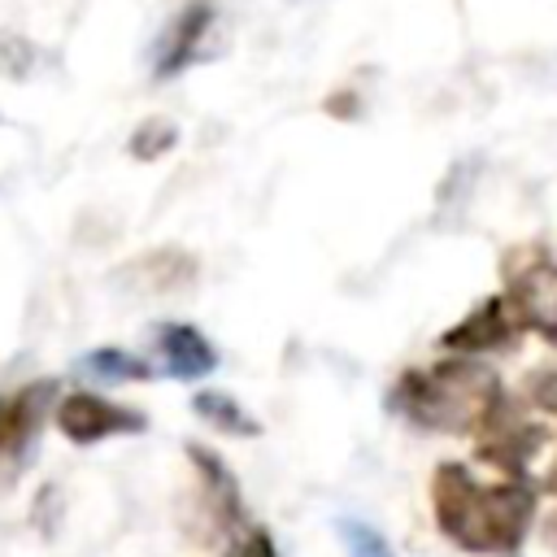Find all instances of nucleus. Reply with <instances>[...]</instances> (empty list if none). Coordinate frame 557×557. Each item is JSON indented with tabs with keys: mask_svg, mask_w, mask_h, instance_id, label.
I'll return each instance as SVG.
<instances>
[{
	"mask_svg": "<svg viewBox=\"0 0 557 557\" xmlns=\"http://www.w3.org/2000/svg\"><path fill=\"white\" fill-rule=\"evenodd\" d=\"M222 557H278V544H274V535L265 527H248V531H239L231 540V548Z\"/></svg>",
	"mask_w": 557,
	"mask_h": 557,
	"instance_id": "nucleus-14",
	"label": "nucleus"
},
{
	"mask_svg": "<svg viewBox=\"0 0 557 557\" xmlns=\"http://www.w3.org/2000/svg\"><path fill=\"white\" fill-rule=\"evenodd\" d=\"M187 457H191V466H196V474L205 483V496H209V509L218 513V522L235 527L244 518V500H239V483L226 470V461L205 444H187Z\"/></svg>",
	"mask_w": 557,
	"mask_h": 557,
	"instance_id": "nucleus-9",
	"label": "nucleus"
},
{
	"mask_svg": "<svg viewBox=\"0 0 557 557\" xmlns=\"http://www.w3.org/2000/svg\"><path fill=\"white\" fill-rule=\"evenodd\" d=\"M57 426L70 444H100V440H113V435H139L148 426V418L131 405H117L109 396H96V392H70L57 400Z\"/></svg>",
	"mask_w": 557,
	"mask_h": 557,
	"instance_id": "nucleus-5",
	"label": "nucleus"
},
{
	"mask_svg": "<svg viewBox=\"0 0 557 557\" xmlns=\"http://www.w3.org/2000/svg\"><path fill=\"white\" fill-rule=\"evenodd\" d=\"M78 370L100 379V383H144V379L157 374L144 357H135L126 348H91V352L78 357Z\"/></svg>",
	"mask_w": 557,
	"mask_h": 557,
	"instance_id": "nucleus-11",
	"label": "nucleus"
},
{
	"mask_svg": "<svg viewBox=\"0 0 557 557\" xmlns=\"http://www.w3.org/2000/svg\"><path fill=\"white\" fill-rule=\"evenodd\" d=\"M52 396H57V383L39 379L0 400V483H13L22 474L35 440H39V426L48 418Z\"/></svg>",
	"mask_w": 557,
	"mask_h": 557,
	"instance_id": "nucleus-4",
	"label": "nucleus"
},
{
	"mask_svg": "<svg viewBox=\"0 0 557 557\" xmlns=\"http://www.w3.org/2000/svg\"><path fill=\"white\" fill-rule=\"evenodd\" d=\"M518 335H522V322H518L513 305H509L505 296H487V300L474 305L457 326H448V331L440 335V344L470 357V352H500V348H509Z\"/></svg>",
	"mask_w": 557,
	"mask_h": 557,
	"instance_id": "nucleus-6",
	"label": "nucleus"
},
{
	"mask_svg": "<svg viewBox=\"0 0 557 557\" xmlns=\"http://www.w3.org/2000/svg\"><path fill=\"white\" fill-rule=\"evenodd\" d=\"M209 30H213V4L209 0H187L174 13V22L165 26L161 44H157V83H165V78L183 74L191 61H200Z\"/></svg>",
	"mask_w": 557,
	"mask_h": 557,
	"instance_id": "nucleus-7",
	"label": "nucleus"
},
{
	"mask_svg": "<svg viewBox=\"0 0 557 557\" xmlns=\"http://www.w3.org/2000/svg\"><path fill=\"white\" fill-rule=\"evenodd\" d=\"M335 531H339L348 557H396L392 544H387L370 522H361V518H339Z\"/></svg>",
	"mask_w": 557,
	"mask_h": 557,
	"instance_id": "nucleus-13",
	"label": "nucleus"
},
{
	"mask_svg": "<svg viewBox=\"0 0 557 557\" xmlns=\"http://www.w3.org/2000/svg\"><path fill=\"white\" fill-rule=\"evenodd\" d=\"M152 344H157L161 370L178 383H196V379H209L218 370V348L191 322H161L152 331Z\"/></svg>",
	"mask_w": 557,
	"mask_h": 557,
	"instance_id": "nucleus-8",
	"label": "nucleus"
},
{
	"mask_svg": "<svg viewBox=\"0 0 557 557\" xmlns=\"http://www.w3.org/2000/svg\"><path fill=\"white\" fill-rule=\"evenodd\" d=\"M435 527L470 553H505L522 540L531 522V492L518 483H479L466 466L444 461L431 479Z\"/></svg>",
	"mask_w": 557,
	"mask_h": 557,
	"instance_id": "nucleus-2",
	"label": "nucleus"
},
{
	"mask_svg": "<svg viewBox=\"0 0 557 557\" xmlns=\"http://www.w3.org/2000/svg\"><path fill=\"white\" fill-rule=\"evenodd\" d=\"M527 392H531V400H535L540 409L557 413V370H535V374L527 379Z\"/></svg>",
	"mask_w": 557,
	"mask_h": 557,
	"instance_id": "nucleus-15",
	"label": "nucleus"
},
{
	"mask_svg": "<svg viewBox=\"0 0 557 557\" xmlns=\"http://www.w3.org/2000/svg\"><path fill=\"white\" fill-rule=\"evenodd\" d=\"M392 409L405 413L422 431H444V435H483L492 418L505 409V392L496 370L470 361V357H448L426 370H409L392 387Z\"/></svg>",
	"mask_w": 557,
	"mask_h": 557,
	"instance_id": "nucleus-1",
	"label": "nucleus"
},
{
	"mask_svg": "<svg viewBox=\"0 0 557 557\" xmlns=\"http://www.w3.org/2000/svg\"><path fill=\"white\" fill-rule=\"evenodd\" d=\"M191 409H196V418H205L213 431H222V435H261V422L231 396V392H196L191 396Z\"/></svg>",
	"mask_w": 557,
	"mask_h": 557,
	"instance_id": "nucleus-10",
	"label": "nucleus"
},
{
	"mask_svg": "<svg viewBox=\"0 0 557 557\" xmlns=\"http://www.w3.org/2000/svg\"><path fill=\"white\" fill-rule=\"evenodd\" d=\"M548 487H553V492H557V466H553V474H548Z\"/></svg>",
	"mask_w": 557,
	"mask_h": 557,
	"instance_id": "nucleus-16",
	"label": "nucleus"
},
{
	"mask_svg": "<svg viewBox=\"0 0 557 557\" xmlns=\"http://www.w3.org/2000/svg\"><path fill=\"white\" fill-rule=\"evenodd\" d=\"M505 300L513 305L522 331H540L557 344V252L544 244H518L500 261Z\"/></svg>",
	"mask_w": 557,
	"mask_h": 557,
	"instance_id": "nucleus-3",
	"label": "nucleus"
},
{
	"mask_svg": "<svg viewBox=\"0 0 557 557\" xmlns=\"http://www.w3.org/2000/svg\"><path fill=\"white\" fill-rule=\"evenodd\" d=\"M174 144H178V126L165 122V117H148V122H139V131L131 135L126 152L139 157V161H157V157H165Z\"/></svg>",
	"mask_w": 557,
	"mask_h": 557,
	"instance_id": "nucleus-12",
	"label": "nucleus"
}]
</instances>
